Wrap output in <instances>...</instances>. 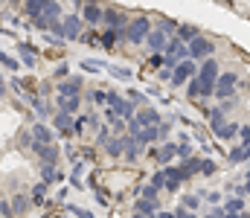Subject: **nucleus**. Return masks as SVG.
I'll list each match as a JSON object with an SVG mask.
<instances>
[{
    "mask_svg": "<svg viewBox=\"0 0 250 218\" xmlns=\"http://www.w3.org/2000/svg\"><path fill=\"white\" fill-rule=\"evenodd\" d=\"M236 131H239V128H236V125H227V122H224V125H221V128H218V131H215V134H218V137H221V140H230V137H233V134H236Z\"/></svg>",
    "mask_w": 250,
    "mask_h": 218,
    "instance_id": "27",
    "label": "nucleus"
},
{
    "mask_svg": "<svg viewBox=\"0 0 250 218\" xmlns=\"http://www.w3.org/2000/svg\"><path fill=\"white\" fill-rule=\"evenodd\" d=\"M195 76V61L192 59H184V61H178L175 67H172V84H184V81H189Z\"/></svg>",
    "mask_w": 250,
    "mask_h": 218,
    "instance_id": "7",
    "label": "nucleus"
},
{
    "mask_svg": "<svg viewBox=\"0 0 250 218\" xmlns=\"http://www.w3.org/2000/svg\"><path fill=\"white\" fill-rule=\"evenodd\" d=\"M79 90H82V79L79 76H73V79H67L59 84V93L62 96H79Z\"/></svg>",
    "mask_w": 250,
    "mask_h": 218,
    "instance_id": "16",
    "label": "nucleus"
},
{
    "mask_svg": "<svg viewBox=\"0 0 250 218\" xmlns=\"http://www.w3.org/2000/svg\"><path fill=\"white\" fill-rule=\"evenodd\" d=\"M120 38H123V35H120L117 29H108V32L102 35V47H108V50H114V44H117Z\"/></svg>",
    "mask_w": 250,
    "mask_h": 218,
    "instance_id": "25",
    "label": "nucleus"
},
{
    "mask_svg": "<svg viewBox=\"0 0 250 218\" xmlns=\"http://www.w3.org/2000/svg\"><path fill=\"white\" fill-rule=\"evenodd\" d=\"M169 79H172V67L163 64V70H160V81H169Z\"/></svg>",
    "mask_w": 250,
    "mask_h": 218,
    "instance_id": "39",
    "label": "nucleus"
},
{
    "mask_svg": "<svg viewBox=\"0 0 250 218\" xmlns=\"http://www.w3.org/2000/svg\"><path fill=\"white\" fill-rule=\"evenodd\" d=\"M59 108H62V114H76L79 111V96H62L59 93Z\"/></svg>",
    "mask_w": 250,
    "mask_h": 218,
    "instance_id": "18",
    "label": "nucleus"
},
{
    "mask_svg": "<svg viewBox=\"0 0 250 218\" xmlns=\"http://www.w3.org/2000/svg\"><path fill=\"white\" fill-rule=\"evenodd\" d=\"M105 148H108V154H111V157H120V154H123L120 137H108V140H105Z\"/></svg>",
    "mask_w": 250,
    "mask_h": 218,
    "instance_id": "24",
    "label": "nucleus"
},
{
    "mask_svg": "<svg viewBox=\"0 0 250 218\" xmlns=\"http://www.w3.org/2000/svg\"><path fill=\"white\" fill-rule=\"evenodd\" d=\"M0 64H6V67H9V70H18V67H21V64H18V61H15V59H9V56H6V53H0Z\"/></svg>",
    "mask_w": 250,
    "mask_h": 218,
    "instance_id": "34",
    "label": "nucleus"
},
{
    "mask_svg": "<svg viewBox=\"0 0 250 218\" xmlns=\"http://www.w3.org/2000/svg\"><path fill=\"white\" fill-rule=\"evenodd\" d=\"M198 172H201V175H212V172H215V163H212V160H201V169H198Z\"/></svg>",
    "mask_w": 250,
    "mask_h": 218,
    "instance_id": "32",
    "label": "nucleus"
},
{
    "mask_svg": "<svg viewBox=\"0 0 250 218\" xmlns=\"http://www.w3.org/2000/svg\"><path fill=\"white\" fill-rule=\"evenodd\" d=\"M26 140H29L32 151H35V154H38L44 163H56V160H59V148H56L53 143H35L32 137H26Z\"/></svg>",
    "mask_w": 250,
    "mask_h": 218,
    "instance_id": "8",
    "label": "nucleus"
},
{
    "mask_svg": "<svg viewBox=\"0 0 250 218\" xmlns=\"http://www.w3.org/2000/svg\"><path fill=\"white\" fill-rule=\"evenodd\" d=\"M163 131H166V128H160V125H148V128H140V131L134 134V140L140 145H148V143H154Z\"/></svg>",
    "mask_w": 250,
    "mask_h": 218,
    "instance_id": "12",
    "label": "nucleus"
},
{
    "mask_svg": "<svg viewBox=\"0 0 250 218\" xmlns=\"http://www.w3.org/2000/svg\"><path fill=\"white\" fill-rule=\"evenodd\" d=\"M131 119H134L140 128H148V125H157V122H160V114H157L154 108H143V111H140L137 117H131Z\"/></svg>",
    "mask_w": 250,
    "mask_h": 218,
    "instance_id": "14",
    "label": "nucleus"
},
{
    "mask_svg": "<svg viewBox=\"0 0 250 218\" xmlns=\"http://www.w3.org/2000/svg\"><path fill=\"white\" fill-rule=\"evenodd\" d=\"M175 218H195V216H189V210H178V213H175Z\"/></svg>",
    "mask_w": 250,
    "mask_h": 218,
    "instance_id": "43",
    "label": "nucleus"
},
{
    "mask_svg": "<svg viewBox=\"0 0 250 218\" xmlns=\"http://www.w3.org/2000/svg\"><path fill=\"white\" fill-rule=\"evenodd\" d=\"M157 192H160V189H157V186H151V183H148V186H146V189H143V198H148V201H157Z\"/></svg>",
    "mask_w": 250,
    "mask_h": 218,
    "instance_id": "33",
    "label": "nucleus"
},
{
    "mask_svg": "<svg viewBox=\"0 0 250 218\" xmlns=\"http://www.w3.org/2000/svg\"><path fill=\"white\" fill-rule=\"evenodd\" d=\"M207 218H212V216H207Z\"/></svg>",
    "mask_w": 250,
    "mask_h": 218,
    "instance_id": "46",
    "label": "nucleus"
},
{
    "mask_svg": "<svg viewBox=\"0 0 250 218\" xmlns=\"http://www.w3.org/2000/svg\"><path fill=\"white\" fill-rule=\"evenodd\" d=\"M236 192H239V198H245V195H248V183H242V186H236Z\"/></svg>",
    "mask_w": 250,
    "mask_h": 218,
    "instance_id": "42",
    "label": "nucleus"
},
{
    "mask_svg": "<svg viewBox=\"0 0 250 218\" xmlns=\"http://www.w3.org/2000/svg\"><path fill=\"white\" fill-rule=\"evenodd\" d=\"M105 102L111 105V111L117 117H123V119H131L134 117V102L131 99H120L117 93H105Z\"/></svg>",
    "mask_w": 250,
    "mask_h": 218,
    "instance_id": "5",
    "label": "nucleus"
},
{
    "mask_svg": "<svg viewBox=\"0 0 250 218\" xmlns=\"http://www.w3.org/2000/svg\"><path fill=\"white\" fill-rule=\"evenodd\" d=\"M178 154V145H172V143H166L160 151H157V163H169L172 157Z\"/></svg>",
    "mask_w": 250,
    "mask_h": 218,
    "instance_id": "22",
    "label": "nucleus"
},
{
    "mask_svg": "<svg viewBox=\"0 0 250 218\" xmlns=\"http://www.w3.org/2000/svg\"><path fill=\"white\" fill-rule=\"evenodd\" d=\"M151 32V20L143 15V18H134L131 23H125V29H123V38H128L131 44H143V38Z\"/></svg>",
    "mask_w": 250,
    "mask_h": 218,
    "instance_id": "1",
    "label": "nucleus"
},
{
    "mask_svg": "<svg viewBox=\"0 0 250 218\" xmlns=\"http://www.w3.org/2000/svg\"><path fill=\"white\" fill-rule=\"evenodd\" d=\"M79 18H82V20H84V23H93V26H99V23H102V9H99V6H96V3H93V0H87V3H84V9H82V15H79Z\"/></svg>",
    "mask_w": 250,
    "mask_h": 218,
    "instance_id": "11",
    "label": "nucleus"
},
{
    "mask_svg": "<svg viewBox=\"0 0 250 218\" xmlns=\"http://www.w3.org/2000/svg\"><path fill=\"white\" fill-rule=\"evenodd\" d=\"M67 70H70V67H67V64H62V67H59V70H56V76H59V79H62V76H67Z\"/></svg>",
    "mask_w": 250,
    "mask_h": 218,
    "instance_id": "45",
    "label": "nucleus"
},
{
    "mask_svg": "<svg viewBox=\"0 0 250 218\" xmlns=\"http://www.w3.org/2000/svg\"><path fill=\"white\" fill-rule=\"evenodd\" d=\"M21 59H23V64H29V67H35V61H38V59H35V53H32L26 44L21 47Z\"/></svg>",
    "mask_w": 250,
    "mask_h": 218,
    "instance_id": "26",
    "label": "nucleus"
},
{
    "mask_svg": "<svg viewBox=\"0 0 250 218\" xmlns=\"http://www.w3.org/2000/svg\"><path fill=\"white\" fill-rule=\"evenodd\" d=\"M93 102H99V105H102V102H105V93H102V90H96V93H93Z\"/></svg>",
    "mask_w": 250,
    "mask_h": 218,
    "instance_id": "41",
    "label": "nucleus"
},
{
    "mask_svg": "<svg viewBox=\"0 0 250 218\" xmlns=\"http://www.w3.org/2000/svg\"><path fill=\"white\" fill-rule=\"evenodd\" d=\"M111 76H114V79H131V70H125V67H111Z\"/></svg>",
    "mask_w": 250,
    "mask_h": 218,
    "instance_id": "35",
    "label": "nucleus"
},
{
    "mask_svg": "<svg viewBox=\"0 0 250 218\" xmlns=\"http://www.w3.org/2000/svg\"><path fill=\"white\" fill-rule=\"evenodd\" d=\"M102 20H105V26H108V29H117L120 35H123L125 23H128V20H125V15H120L117 9H102Z\"/></svg>",
    "mask_w": 250,
    "mask_h": 218,
    "instance_id": "9",
    "label": "nucleus"
},
{
    "mask_svg": "<svg viewBox=\"0 0 250 218\" xmlns=\"http://www.w3.org/2000/svg\"><path fill=\"white\" fill-rule=\"evenodd\" d=\"M195 207H198V198L187 195V198H184V210H195Z\"/></svg>",
    "mask_w": 250,
    "mask_h": 218,
    "instance_id": "38",
    "label": "nucleus"
},
{
    "mask_svg": "<svg viewBox=\"0 0 250 218\" xmlns=\"http://www.w3.org/2000/svg\"><path fill=\"white\" fill-rule=\"evenodd\" d=\"M120 145H123V154L128 160H137L140 157V143L134 140V134L131 137H120Z\"/></svg>",
    "mask_w": 250,
    "mask_h": 218,
    "instance_id": "15",
    "label": "nucleus"
},
{
    "mask_svg": "<svg viewBox=\"0 0 250 218\" xmlns=\"http://www.w3.org/2000/svg\"><path fill=\"white\" fill-rule=\"evenodd\" d=\"M163 180H166V175H163V172H157V175L151 178V186H157V189H163Z\"/></svg>",
    "mask_w": 250,
    "mask_h": 218,
    "instance_id": "37",
    "label": "nucleus"
},
{
    "mask_svg": "<svg viewBox=\"0 0 250 218\" xmlns=\"http://www.w3.org/2000/svg\"><path fill=\"white\" fill-rule=\"evenodd\" d=\"M12 207H15V210H12V213H23V210H26V207H29V198H23V195H18V198H15V201H12Z\"/></svg>",
    "mask_w": 250,
    "mask_h": 218,
    "instance_id": "30",
    "label": "nucleus"
},
{
    "mask_svg": "<svg viewBox=\"0 0 250 218\" xmlns=\"http://www.w3.org/2000/svg\"><path fill=\"white\" fill-rule=\"evenodd\" d=\"M245 210V198H233V201H227V207H224V216H239Z\"/></svg>",
    "mask_w": 250,
    "mask_h": 218,
    "instance_id": "23",
    "label": "nucleus"
},
{
    "mask_svg": "<svg viewBox=\"0 0 250 218\" xmlns=\"http://www.w3.org/2000/svg\"><path fill=\"white\" fill-rule=\"evenodd\" d=\"M163 50H166V56H169V59H175V61H184V59H187V44H184L178 35H175V38H169Z\"/></svg>",
    "mask_w": 250,
    "mask_h": 218,
    "instance_id": "10",
    "label": "nucleus"
},
{
    "mask_svg": "<svg viewBox=\"0 0 250 218\" xmlns=\"http://www.w3.org/2000/svg\"><path fill=\"white\" fill-rule=\"evenodd\" d=\"M166 41H169V38H166V35H163L160 29H151V32H148V35L143 38V44H146V47H148L151 53H160V50L166 47Z\"/></svg>",
    "mask_w": 250,
    "mask_h": 218,
    "instance_id": "13",
    "label": "nucleus"
},
{
    "mask_svg": "<svg viewBox=\"0 0 250 218\" xmlns=\"http://www.w3.org/2000/svg\"><path fill=\"white\" fill-rule=\"evenodd\" d=\"M82 67H84V70H90V73H99L105 64H99V61H82Z\"/></svg>",
    "mask_w": 250,
    "mask_h": 218,
    "instance_id": "36",
    "label": "nucleus"
},
{
    "mask_svg": "<svg viewBox=\"0 0 250 218\" xmlns=\"http://www.w3.org/2000/svg\"><path fill=\"white\" fill-rule=\"evenodd\" d=\"M209 56H212V41H209V38L195 35L187 44V59H192V61H204V59H209Z\"/></svg>",
    "mask_w": 250,
    "mask_h": 218,
    "instance_id": "2",
    "label": "nucleus"
},
{
    "mask_svg": "<svg viewBox=\"0 0 250 218\" xmlns=\"http://www.w3.org/2000/svg\"><path fill=\"white\" fill-rule=\"evenodd\" d=\"M230 163H248V143H239L230 151Z\"/></svg>",
    "mask_w": 250,
    "mask_h": 218,
    "instance_id": "21",
    "label": "nucleus"
},
{
    "mask_svg": "<svg viewBox=\"0 0 250 218\" xmlns=\"http://www.w3.org/2000/svg\"><path fill=\"white\" fill-rule=\"evenodd\" d=\"M53 125H56L62 134H76V128H73V114H59V117H53Z\"/></svg>",
    "mask_w": 250,
    "mask_h": 218,
    "instance_id": "17",
    "label": "nucleus"
},
{
    "mask_svg": "<svg viewBox=\"0 0 250 218\" xmlns=\"http://www.w3.org/2000/svg\"><path fill=\"white\" fill-rule=\"evenodd\" d=\"M209 216H212V218H224V207H218V210H212Z\"/></svg>",
    "mask_w": 250,
    "mask_h": 218,
    "instance_id": "44",
    "label": "nucleus"
},
{
    "mask_svg": "<svg viewBox=\"0 0 250 218\" xmlns=\"http://www.w3.org/2000/svg\"><path fill=\"white\" fill-rule=\"evenodd\" d=\"M175 32H178V38H181L184 44H189V41H192L195 35H201V32H198V26H189V23H184V26H178Z\"/></svg>",
    "mask_w": 250,
    "mask_h": 218,
    "instance_id": "20",
    "label": "nucleus"
},
{
    "mask_svg": "<svg viewBox=\"0 0 250 218\" xmlns=\"http://www.w3.org/2000/svg\"><path fill=\"white\" fill-rule=\"evenodd\" d=\"M35 143H53V131L47 128V125H35L32 128V134H29Z\"/></svg>",
    "mask_w": 250,
    "mask_h": 218,
    "instance_id": "19",
    "label": "nucleus"
},
{
    "mask_svg": "<svg viewBox=\"0 0 250 218\" xmlns=\"http://www.w3.org/2000/svg\"><path fill=\"white\" fill-rule=\"evenodd\" d=\"M209 117H212V119H209V122H212V131H218V128L224 125V114H221V111H212Z\"/></svg>",
    "mask_w": 250,
    "mask_h": 218,
    "instance_id": "31",
    "label": "nucleus"
},
{
    "mask_svg": "<svg viewBox=\"0 0 250 218\" xmlns=\"http://www.w3.org/2000/svg\"><path fill=\"white\" fill-rule=\"evenodd\" d=\"M44 195H47V183H38V186H35V192H32V204H41V201H44Z\"/></svg>",
    "mask_w": 250,
    "mask_h": 218,
    "instance_id": "29",
    "label": "nucleus"
},
{
    "mask_svg": "<svg viewBox=\"0 0 250 218\" xmlns=\"http://www.w3.org/2000/svg\"><path fill=\"white\" fill-rule=\"evenodd\" d=\"M175 29H178V23L175 20H160V32L169 38V35H175Z\"/></svg>",
    "mask_w": 250,
    "mask_h": 218,
    "instance_id": "28",
    "label": "nucleus"
},
{
    "mask_svg": "<svg viewBox=\"0 0 250 218\" xmlns=\"http://www.w3.org/2000/svg\"><path fill=\"white\" fill-rule=\"evenodd\" d=\"M163 175H166V180H163V189H169V192H178V189H181V183L189 178L181 166H169V169H163Z\"/></svg>",
    "mask_w": 250,
    "mask_h": 218,
    "instance_id": "6",
    "label": "nucleus"
},
{
    "mask_svg": "<svg viewBox=\"0 0 250 218\" xmlns=\"http://www.w3.org/2000/svg\"><path fill=\"white\" fill-rule=\"evenodd\" d=\"M236 134H242V143L250 145V140H248V137H250V128H248V125H242V131H236Z\"/></svg>",
    "mask_w": 250,
    "mask_h": 218,
    "instance_id": "40",
    "label": "nucleus"
},
{
    "mask_svg": "<svg viewBox=\"0 0 250 218\" xmlns=\"http://www.w3.org/2000/svg\"><path fill=\"white\" fill-rule=\"evenodd\" d=\"M82 26H84V20L79 15H67L64 20H59V38H64V41L79 38L82 35Z\"/></svg>",
    "mask_w": 250,
    "mask_h": 218,
    "instance_id": "4",
    "label": "nucleus"
},
{
    "mask_svg": "<svg viewBox=\"0 0 250 218\" xmlns=\"http://www.w3.org/2000/svg\"><path fill=\"white\" fill-rule=\"evenodd\" d=\"M236 81H239V73H218V76H215L212 96H218V99H230V96H233Z\"/></svg>",
    "mask_w": 250,
    "mask_h": 218,
    "instance_id": "3",
    "label": "nucleus"
}]
</instances>
